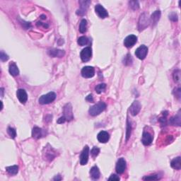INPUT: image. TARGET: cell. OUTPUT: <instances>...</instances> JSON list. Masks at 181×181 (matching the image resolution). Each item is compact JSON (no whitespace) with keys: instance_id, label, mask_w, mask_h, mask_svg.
I'll return each instance as SVG.
<instances>
[{"instance_id":"6da1fadb","label":"cell","mask_w":181,"mask_h":181,"mask_svg":"<svg viewBox=\"0 0 181 181\" xmlns=\"http://www.w3.org/2000/svg\"><path fill=\"white\" fill-rule=\"evenodd\" d=\"M106 108V104L104 102L100 101L98 103H96V105L91 106L89 109V114L92 116H96L102 113L103 111H104Z\"/></svg>"},{"instance_id":"7a4b0ae2","label":"cell","mask_w":181,"mask_h":181,"mask_svg":"<svg viewBox=\"0 0 181 181\" xmlns=\"http://www.w3.org/2000/svg\"><path fill=\"white\" fill-rule=\"evenodd\" d=\"M43 156L45 160H47L48 161H51L56 157L57 154H56V152L54 150L53 147H50L49 144H48V146L45 147L43 149Z\"/></svg>"},{"instance_id":"3957f363","label":"cell","mask_w":181,"mask_h":181,"mask_svg":"<svg viewBox=\"0 0 181 181\" xmlns=\"http://www.w3.org/2000/svg\"><path fill=\"white\" fill-rule=\"evenodd\" d=\"M56 98V94L55 93L51 92L48 93V94L45 95H43L42 96L40 97L38 101L39 103L41 105H45V104H49L50 103L53 102Z\"/></svg>"},{"instance_id":"277c9868","label":"cell","mask_w":181,"mask_h":181,"mask_svg":"<svg viewBox=\"0 0 181 181\" xmlns=\"http://www.w3.org/2000/svg\"><path fill=\"white\" fill-rule=\"evenodd\" d=\"M149 24H150V19L148 18V16L145 13H143L142 14H141L139 19V23H138L139 31H141L144 30L147 27L149 26Z\"/></svg>"},{"instance_id":"5b68a950","label":"cell","mask_w":181,"mask_h":181,"mask_svg":"<svg viewBox=\"0 0 181 181\" xmlns=\"http://www.w3.org/2000/svg\"><path fill=\"white\" fill-rule=\"evenodd\" d=\"M147 53H148V48L144 45H141L135 51L136 57L141 60L146 58Z\"/></svg>"},{"instance_id":"8992f818","label":"cell","mask_w":181,"mask_h":181,"mask_svg":"<svg viewBox=\"0 0 181 181\" xmlns=\"http://www.w3.org/2000/svg\"><path fill=\"white\" fill-rule=\"evenodd\" d=\"M91 55H92V50H91V47L85 48L84 49L81 50V53H80V57H81V60L84 62H86L90 60Z\"/></svg>"},{"instance_id":"52a82bcc","label":"cell","mask_w":181,"mask_h":181,"mask_svg":"<svg viewBox=\"0 0 181 181\" xmlns=\"http://www.w3.org/2000/svg\"><path fill=\"white\" fill-rule=\"evenodd\" d=\"M63 112H64V117L66 119L67 121H70L73 120V113H72V107L70 103H67L64 106L63 108Z\"/></svg>"},{"instance_id":"ba28073f","label":"cell","mask_w":181,"mask_h":181,"mask_svg":"<svg viewBox=\"0 0 181 181\" xmlns=\"http://www.w3.org/2000/svg\"><path fill=\"white\" fill-rule=\"evenodd\" d=\"M81 76L84 78H92L93 76L95 75V70L93 67L91 66H86L83 67V69L81 70Z\"/></svg>"},{"instance_id":"9c48e42d","label":"cell","mask_w":181,"mask_h":181,"mask_svg":"<svg viewBox=\"0 0 181 181\" xmlns=\"http://www.w3.org/2000/svg\"><path fill=\"white\" fill-rule=\"evenodd\" d=\"M141 108V106L140 103L138 101V100H134V101L132 103L131 106L130 107V114H131L132 116H135V115H137L138 113L140 112Z\"/></svg>"},{"instance_id":"30bf717a","label":"cell","mask_w":181,"mask_h":181,"mask_svg":"<svg viewBox=\"0 0 181 181\" xmlns=\"http://www.w3.org/2000/svg\"><path fill=\"white\" fill-rule=\"evenodd\" d=\"M137 42V37L134 35H130L124 40V45L127 48L133 47Z\"/></svg>"},{"instance_id":"8fae6325","label":"cell","mask_w":181,"mask_h":181,"mask_svg":"<svg viewBox=\"0 0 181 181\" xmlns=\"http://www.w3.org/2000/svg\"><path fill=\"white\" fill-rule=\"evenodd\" d=\"M126 169V161L125 158H119L116 163V167H115V170L116 172L118 174H122L125 172Z\"/></svg>"},{"instance_id":"7c38bea8","label":"cell","mask_w":181,"mask_h":181,"mask_svg":"<svg viewBox=\"0 0 181 181\" xmlns=\"http://www.w3.org/2000/svg\"><path fill=\"white\" fill-rule=\"evenodd\" d=\"M89 148L88 146H85L81 154L80 155V164L82 166H84L87 163L89 160Z\"/></svg>"},{"instance_id":"4fadbf2b","label":"cell","mask_w":181,"mask_h":181,"mask_svg":"<svg viewBox=\"0 0 181 181\" xmlns=\"http://www.w3.org/2000/svg\"><path fill=\"white\" fill-rule=\"evenodd\" d=\"M46 134L47 133L45 132V130H43L38 127H34L32 130V137L36 139L45 137Z\"/></svg>"},{"instance_id":"5bb4252c","label":"cell","mask_w":181,"mask_h":181,"mask_svg":"<svg viewBox=\"0 0 181 181\" xmlns=\"http://www.w3.org/2000/svg\"><path fill=\"white\" fill-rule=\"evenodd\" d=\"M153 139H154V137H153L152 134H151L150 132L144 131L142 138H141V142H142L144 145H145V146H149V145H150L152 143Z\"/></svg>"},{"instance_id":"9a60e30c","label":"cell","mask_w":181,"mask_h":181,"mask_svg":"<svg viewBox=\"0 0 181 181\" xmlns=\"http://www.w3.org/2000/svg\"><path fill=\"white\" fill-rule=\"evenodd\" d=\"M95 11L96 13L98 15L100 18H105L108 16V13L106 9L104 8L102 5L100 4H97L95 6Z\"/></svg>"},{"instance_id":"2e32d148","label":"cell","mask_w":181,"mask_h":181,"mask_svg":"<svg viewBox=\"0 0 181 181\" xmlns=\"http://www.w3.org/2000/svg\"><path fill=\"white\" fill-rule=\"evenodd\" d=\"M16 96L21 103H25L28 100V95L26 91L24 89H20L16 91Z\"/></svg>"},{"instance_id":"e0dca14e","label":"cell","mask_w":181,"mask_h":181,"mask_svg":"<svg viewBox=\"0 0 181 181\" xmlns=\"http://www.w3.org/2000/svg\"><path fill=\"white\" fill-rule=\"evenodd\" d=\"M80 4H81V9L77 10L76 12V14L80 15V16H83L86 14V10L89 7V4H91L90 1H79Z\"/></svg>"},{"instance_id":"ac0fdd59","label":"cell","mask_w":181,"mask_h":181,"mask_svg":"<svg viewBox=\"0 0 181 181\" xmlns=\"http://www.w3.org/2000/svg\"><path fill=\"white\" fill-rule=\"evenodd\" d=\"M97 139H98V141H100V143H106L109 140L110 135L107 132L101 131L97 135Z\"/></svg>"},{"instance_id":"d6986e66","label":"cell","mask_w":181,"mask_h":181,"mask_svg":"<svg viewBox=\"0 0 181 181\" xmlns=\"http://www.w3.org/2000/svg\"><path fill=\"white\" fill-rule=\"evenodd\" d=\"M48 55L53 57H62L65 55V52L62 50L52 49L48 51Z\"/></svg>"},{"instance_id":"ffe728a7","label":"cell","mask_w":181,"mask_h":181,"mask_svg":"<svg viewBox=\"0 0 181 181\" xmlns=\"http://www.w3.org/2000/svg\"><path fill=\"white\" fill-rule=\"evenodd\" d=\"M161 12L159 10L156 11V12H154L152 14L150 18V23L152 24L153 26H156L157 24L158 21L160 20V18H161Z\"/></svg>"},{"instance_id":"44dd1931","label":"cell","mask_w":181,"mask_h":181,"mask_svg":"<svg viewBox=\"0 0 181 181\" xmlns=\"http://www.w3.org/2000/svg\"><path fill=\"white\" fill-rule=\"evenodd\" d=\"M91 178L93 180H98L100 178V171L96 166H94L90 170Z\"/></svg>"},{"instance_id":"7402d4cb","label":"cell","mask_w":181,"mask_h":181,"mask_svg":"<svg viewBox=\"0 0 181 181\" xmlns=\"http://www.w3.org/2000/svg\"><path fill=\"white\" fill-rule=\"evenodd\" d=\"M9 73L12 74V76H17L19 74V70H18L17 65L16 64V63L12 62L9 64Z\"/></svg>"},{"instance_id":"603a6c76","label":"cell","mask_w":181,"mask_h":181,"mask_svg":"<svg viewBox=\"0 0 181 181\" xmlns=\"http://www.w3.org/2000/svg\"><path fill=\"white\" fill-rule=\"evenodd\" d=\"M181 117H180V112L177 114L175 116H173L171 117V119L169 120V124L172 125H176L180 127V120H181Z\"/></svg>"},{"instance_id":"cb8c5ba5","label":"cell","mask_w":181,"mask_h":181,"mask_svg":"<svg viewBox=\"0 0 181 181\" xmlns=\"http://www.w3.org/2000/svg\"><path fill=\"white\" fill-rule=\"evenodd\" d=\"M171 166L175 170H180L181 169V158L180 156L173 158L171 162Z\"/></svg>"},{"instance_id":"d4e9b609","label":"cell","mask_w":181,"mask_h":181,"mask_svg":"<svg viewBox=\"0 0 181 181\" xmlns=\"http://www.w3.org/2000/svg\"><path fill=\"white\" fill-rule=\"evenodd\" d=\"M6 170L9 174L12 175H15L17 174L18 172V166L16 165L12 166H8L6 168Z\"/></svg>"},{"instance_id":"484cf974","label":"cell","mask_w":181,"mask_h":181,"mask_svg":"<svg viewBox=\"0 0 181 181\" xmlns=\"http://www.w3.org/2000/svg\"><path fill=\"white\" fill-rule=\"evenodd\" d=\"M87 30V21L86 19H82L79 25L80 33H84Z\"/></svg>"},{"instance_id":"4316f807","label":"cell","mask_w":181,"mask_h":181,"mask_svg":"<svg viewBox=\"0 0 181 181\" xmlns=\"http://www.w3.org/2000/svg\"><path fill=\"white\" fill-rule=\"evenodd\" d=\"M173 80L175 83H179L180 81V70H176L174 71L173 74Z\"/></svg>"},{"instance_id":"83f0119b","label":"cell","mask_w":181,"mask_h":181,"mask_svg":"<svg viewBox=\"0 0 181 181\" xmlns=\"http://www.w3.org/2000/svg\"><path fill=\"white\" fill-rule=\"evenodd\" d=\"M77 43L80 46L86 45H87L88 43H89V39H88L87 37H86V36L79 37V39H78V40H77Z\"/></svg>"},{"instance_id":"f1b7e54d","label":"cell","mask_w":181,"mask_h":181,"mask_svg":"<svg viewBox=\"0 0 181 181\" xmlns=\"http://www.w3.org/2000/svg\"><path fill=\"white\" fill-rule=\"evenodd\" d=\"M123 64L125 65H131L132 64V56L130 54H128L123 59Z\"/></svg>"},{"instance_id":"f546056e","label":"cell","mask_w":181,"mask_h":181,"mask_svg":"<svg viewBox=\"0 0 181 181\" xmlns=\"http://www.w3.org/2000/svg\"><path fill=\"white\" fill-rule=\"evenodd\" d=\"M160 178L158 177V175L156 174H152V175H147V176H144L142 178L144 180H157L159 179Z\"/></svg>"},{"instance_id":"4dcf8cb0","label":"cell","mask_w":181,"mask_h":181,"mask_svg":"<svg viewBox=\"0 0 181 181\" xmlns=\"http://www.w3.org/2000/svg\"><path fill=\"white\" fill-rule=\"evenodd\" d=\"M106 84H98V86H96V91L98 94H101L102 92H103L104 91L106 90Z\"/></svg>"},{"instance_id":"1f68e13d","label":"cell","mask_w":181,"mask_h":181,"mask_svg":"<svg viewBox=\"0 0 181 181\" xmlns=\"http://www.w3.org/2000/svg\"><path fill=\"white\" fill-rule=\"evenodd\" d=\"M7 133H8L9 135L10 136V137L12 138V139H14L16 137V130L14 128H11V127H9L8 129H7Z\"/></svg>"},{"instance_id":"d6a6232c","label":"cell","mask_w":181,"mask_h":181,"mask_svg":"<svg viewBox=\"0 0 181 181\" xmlns=\"http://www.w3.org/2000/svg\"><path fill=\"white\" fill-rule=\"evenodd\" d=\"M130 7L133 10H137L139 8V4L137 1H130L129 2Z\"/></svg>"},{"instance_id":"836d02e7","label":"cell","mask_w":181,"mask_h":181,"mask_svg":"<svg viewBox=\"0 0 181 181\" xmlns=\"http://www.w3.org/2000/svg\"><path fill=\"white\" fill-rule=\"evenodd\" d=\"M131 130H132V126L129 120H128V125H127V131H126V141H128L129 138L130 137L131 135Z\"/></svg>"},{"instance_id":"e575fe53","label":"cell","mask_w":181,"mask_h":181,"mask_svg":"<svg viewBox=\"0 0 181 181\" xmlns=\"http://www.w3.org/2000/svg\"><path fill=\"white\" fill-rule=\"evenodd\" d=\"M99 153H100V149L96 147H94L91 151V154L92 155V156L94 158L96 157V156L99 154Z\"/></svg>"},{"instance_id":"d590c367","label":"cell","mask_w":181,"mask_h":181,"mask_svg":"<svg viewBox=\"0 0 181 181\" xmlns=\"http://www.w3.org/2000/svg\"><path fill=\"white\" fill-rule=\"evenodd\" d=\"M169 19L171 21H178V15H177L176 13H175V12L171 13V14L169 15Z\"/></svg>"},{"instance_id":"8d00e7d4","label":"cell","mask_w":181,"mask_h":181,"mask_svg":"<svg viewBox=\"0 0 181 181\" xmlns=\"http://www.w3.org/2000/svg\"><path fill=\"white\" fill-rule=\"evenodd\" d=\"M20 22H21V24L22 25V26H23L25 29H29L30 27H31V23H29V22H26V21H22L21 19H20Z\"/></svg>"},{"instance_id":"74e56055","label":"cell","mask_w":181,"mask_h":181,"mask_svg":"<svg viewBox=\"0 0 181 181\" xmlns=\"http://www.w3.org/2000/svg\"><path fill=\"white\" fill-rule=\"evenodd\" d=\"M9 56L7 55L6 53H4L3 51H1V54H0V59H1V60L2 62H5L7 60H8L9 59Z\"/></svg>"},{"instance_id":"f35d334b","label":"cell","mask_w":181,"mask_h":181,"mask_svg":"<svg viewBox=\"0 0 181 181\" xmlns=\"http://www.w3.org/2000/svg\"><path fill=\"white\" fill-rule=\"evenodd\" d=\"M159 120V122L161 123L162 126L166 125L167 120H166V116H163V117H160L159 120Z\"/></svg>"},{"instance_id":"ab89813d","label":"cell","mask_w":181,"mask_h":181,"mask_svg":"<svg viewBox=\"0 0 181 181\" xmlns=\"http://www.w3.org/2000/svg\"><path fill=\"white\" fill-rule=\"evenodd\" d=\"M120 177L118 175H116L115 174L111 175V176L108 178V180H120Z\"/></svg>"},{"instance_id":"60d3db41","label":"cell","mask_w":181,"mask_h":181,"mask_svg":"<svg viewBox=\"0 0 181 181\" xmlns=\"http://www.w3.org/2000/svg\"><path fill=\"white\" fill-rule=\"evenodd\" d=\"M66 119L64 118V117H59V118L58 119V120H57V123H59V124H62V123H64L66 122Z\"/></svg>"},{"instance_id":"b9f144b4","label":"cell","mask_w":181,"mask_h":181,"mask_svg":"<svg viewBox=\"0 0 181 181\" xmlns=\"http://www.w3.org/2000/svg\"><path fill=\"white\" fill-rule=\"evenodd\" d=\"M86 100L87 101H89V102H93V101H94V98H93L92 94H89V96H88L86 98Z\"/></svg>"},{"instance_id":"7bdbcfd3","label":"cell","mask_w":181,"mask_h":181,"mask_svg":"<svg viewBox=\"0 0 181 181\" xmlns=\"http://www.w3.org/2000/svg\"><path fill=\"white\" fill-rule=\"evenodd\" d=\"M36 25H37V26H44L45 28H48V27H49V26H48V24H45V23H42V22H40V21L37 22Z\"/></svg>"},{"instance_id":"ee69618b","label":"cell","mask_w":181,"mask_h":181,"mask_svg":"<svg viewBox=\"0 0 181 181\" xmlns=\"http://www.w3.org/2000/svg\"><path fill=\"white\" fill-rule=\"evenodd\" d=\"M175 92H177V94H175V96L177 97V98H180V88H178V89H176V90H175Z\"/></svg>"},{"instance_id":"f6af8a7d","label":"cell","mask_w":181,"mask_h":181,"mask_svg":"<svg viewBox=\"0 0 181 181\" xmlns=\"http://www.w3.org/2000/svg\"><path fill=\"white\" fill-rule=\"evenodd\" d=\"M53 180H62V178L60 177V175H56L55 178H53Z\"/></svg>"},{"instance_id":"bcb514c9","label":"cell","mask_w":181,"mask_h":181,"mask_svg":"<svg viewBox=\"0 0 181 181\" xmlns=\"http://www.w3.org/2000/svg\"><path fill=\"white\" fill-rule=\"evenodd\" d=\"M1 97H3V96H4V89L3 88H1Z\"/></svg>"},{"instance_id":"7dc6e473","label":"cell","mask_w":181,"mask_h":181,"mask_svg":"<svg viewBox=\"0 0 181 181\" xmlns=\"http://www.w3.org/2000/svg\"><path fill=\"white\" fill-rule=\"evenodd\" d=\"M41 18H42V19H45L46 16H45V15H42V16H41Z\"/></svg>"}]
</instances>
